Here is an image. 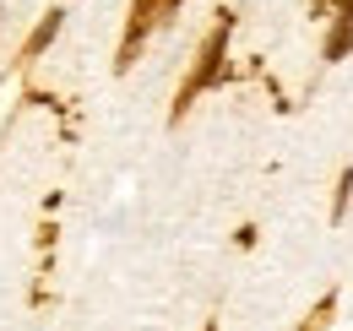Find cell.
Instances as JSON below:
<instances>
[{
    "instance_id": "cell-4",
    "label": "cell",
    "mask_w": 353,
    "mask_h": 331,
    "mask_svg": "<svg viewBox=\"0 0 353 331\" xmlns=\"http://www.w3.org/2000/svg\"><path fill=\"white\" fill-rule=\"evenodd\" d=\"M54 33H60V11H54V17H44V28H39L33 39H28V54H39V49H44V43L54 39Z\"/></svg>"
},
{
    "instance_id": "cell-3",
    "label": "cell",
    "mask_w": 353,
    "mask_h": 331,
    "mask_svg": "<svg viewBox=\"0 0 353 331\" xmlns=\"http://www.w3.org/2000/svg\"><path fill=\"white\" fill-rule=\"evenodd\" d=\"M348 49H353V28H348V22H343V28L332 33V43H326V60H343Z\"/></svg>"
},
{
    "instance_id": "cell-5",
    "label": "cell",
    "mask_w": 353,
    "mask_h": 331,
    "mask_svg": "<svg viewBox=\"0 0 353 331\" xmlns=\"http://www.w3.org/2000/svg\"><path fill=\"white\" fill-rule=\"evenodd\" d=\"M343 22H348V28H353V0H343Z\"/></svg>"
},
{
    "instance_id": "cell-2",
    "label": "cell",
    "mask_w": 353,
    "mask_h": 331,
    "mask_svg": "<svg viewBox=\"0 0 353 331\" xmlns=\"http://www.w3.org/2000/svg\"><path fill=\"white\" fill-rule=\"evenodd\" d=\"M174 6H179V0H136V6H131V28H125V60L136 54V43L147 39L158 22H169Z\"/></svg>"
},
{
    "instance_id": "cell-1",
    "label": "cell",
    "mask_w": 353,
    "mask_h": 331,
    "mask_svg": "<svg viewBox=\"0 0 353 331\" xmlns=\"http://www.w3.org/2000/svg\"><path fill=\"white\" fill-rule=\"evenodd\" d=\"M223 49H228V22H223L218 33L207 39L201 60H196V71L185 77V87H179V109H185V103H190V98H196V92H201L207 82H218V77H223Z\"/></svg>"
}]
</instances>
